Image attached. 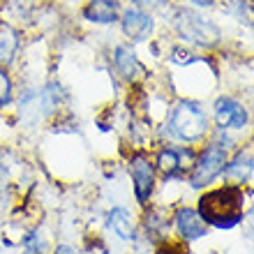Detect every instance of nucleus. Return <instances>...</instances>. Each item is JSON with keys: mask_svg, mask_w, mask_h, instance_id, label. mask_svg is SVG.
Returning <instances> with one entry per match:
<instances>
[{"mask_svg": "<svg viewBox=\"0 0 254 254\" xmlns=\"http://www.w3.org/2000/svg\"><path fill=\"white\" fill-rule=\"evenodd\" d=\"M201 220L217 229H234L243 220V192L236 185L213 190L199 199Z\"/></svg>", "mask_w": 254, "mask_h": 254, "instance_id": "f257e3e1", "label": "nucleus"}, {"mask_svg": "<svg viewBox=\"0 0 254 254\" xmlns=\"http://www.w3.org/2000/svg\"><path fill=\"white\" fill-rule=\"evenodd\" d=\"M169 127L176 139L181 141H199L208 132V116L194 102H181L171 114Z\"/></svg>", "mask_w": 254, "mask_h": 254, "instance_id": "f03ea898", "label": "nucleus"}, {"mask_svg": "<svg viewBox=\"0 0 254 254\" xmlns=\"http://www.w3.org/2000/svg\"><path fill=\"white\" fill-rule=\"evenodd\" d=\"M174 26L181 37H185L192 44H199V47H213L220 42V30L210 21H206L196 12H190V9H178Z\"/></svg>", "mask_w": 254, "mask_h": 254, "instance_id": "7ed1b4c3", "label": "nucleus"}, {"mask_svg": "<svg viewBox=\"0 0 254 254\" xmlns=\"http://www.w3.org/2000/svg\"><path fill=\"white\" fill-rule=\"evenodd\" d=\"M227 164V150L220 146V143H213V146L206 148V153L201 155V160L194 164L192 171V188H203L213 181L217 174H222V169Z\"/></svg>", "mask_w": 254, "mask_h": 254, "instance_id": "20e7f679", "label": "nucleus"}, {"mask_svg": "<svg viewBox=\"0 0 254 254\" xmlns=\"http://www.w3.org/2000/svg\"><path fill=\"white\" fill-rule=\"evenodd\" d=\"M129 174H132V183H134L136 199H139L141 203H146V201L150 199V192H153V185H155L153 164H150L143 155H136V157L132 160Z\"/></svg>", "mask_w": 254, "mask_h": 254, "instance_id": "39448f33", "label": "nucleus"}, {"mask_svg": "<svg viewBox=\"0 0 254 254\" xmlns=\"http://www.w3.org/2000/svg\"><path fill=\"white\" fill-rule=\"evenodd\" d=\"M215 121H217V127H236L241 129L248 123V111L238 104L236 100H229V97H222L215 104Z\"/></svg>", "mask_w": 254, "mask_h": 254, "instance_id": "423d86ee", "label": "nucleus"}, {"mask_svg": "<svg viewBox=\"0 0 254 254\" xmlns=\"http://www.w3.org/2000/svg\"><path fill=\"white\" fill-rule=\"evenodd\" d=\"M176 227L181 231V236L185 241H199L203 238L208 231V224L201 220V215L192 208H181L176 213Z\"/></svg>", "mask_w": 254, "mask_h": 254, "instance_id": "0eeeda50", "label": "nucleus"}, {"mask_svg": "<svg viewBox=\"0 0 254 254\" xmlns=\"http://www.w3.org/2000/svg\"><path fill=\"white\" fill-rule=\"evenodd\" d=\"M123 30H125L127 37L132 40H146L150 30H153V19L148 16L146 12H139V9H127L125 16H123Z\"/></svg>", "mask_w": 254, "mask_h": 254, "instance_id": "6e6552de", "label": "nucleus"}, {"mask_svg": "<svg viewBox=\"0 0 254 254\" xmlns=\"http://www.w3.org/2000/svg\"><path fill=\"white\" fill-rule=\"evenodd\" d=\"M83 16L95 23H114L118 19V2L116 0H90L83 9Z\"/></svg>", "mask_w": 254, "mask_h": 254, "instance_id": "1a4fd4ad", "label": "nucleus"}, {"mask_svg": "<svg viewBox=\"0 0 254 254\" xmlns=\"http://www.w3.org/2000/svg\"><path fill=\"white\" fill-rule=\"evenodd\" d=\"M114 63H116V69H118L127 81H134L141 74V65H139V61H136V56H134L132 49L118 47L114 54Z\"/></svg>", "mask_w": 254, "mask_h": 254, "instance_id": "9d476101", "label": "nucleus"}, {"mask_svg": "<svg viewBox=\"0 0 254 254\" xmlns=\"http://www.w3.org/2000/svg\"><path fill=\"white\" fill-rule=\"evenodd\" d=\"M109 227L116 236H121L123 241H132L134 238V227H132V217L125 208H114L109 213Z\"/></svg>", "mask_w": 254, "mask_h": 254, "instance_id": "9b49d317", "label": "nucleus"}, {"mask_svg": "<svg viewBox=\"0 0 254 254\" xmlns=\"http://www.w3.org/2000/svg\"><path fill=\"white\" fill-rule=\"evenodd\" d=\"M16 49H19L16 30H12L9 26H0V65L12 63L14 56H16Z\"/></svg>", "mask_w": 254, "mask_h": 254, "instance_id": "f8f14e48", "label": "nucleus"}, {"mask_svg": "<svg viewBox=\"0 0 254 254\" xmlns=\"http://www.w3.org/2000/svg\"><path fill=\"white\" fill-rule=\"evenodd\" d=\"M185 150H174V148H167V150H162L160 157H157V164H160V169L164 171L167 176H176L181 174L183 169H185V164H183V157H185Z\"/></svg>", "mask_w": 254, "mask_h": 254, "instance_id": "ddd939ff", "label": "nucleus"}, {"mask_svg": "<svg viewBox=\"0 0 254 254\" xmlns=\"http://www.w3.org/2000/svg\"><path fill=\"white\" fill-rule=\"evenodd\" d=\"M252 157L250 155H236V160L231 162V164H227V167L222 169L224 171V176L227 178H234V181H238V183H243V181H248L250 178V174H252Z\"/></svg>", "mask_w": 254, "mask_h": 254, "instance_id": "4468645a", "label": "nucleus"}, {"mask_svg": "<svg viewBox=\"0 0 254 254\" xmlns=\"http://www.w3.org/2000/svg\"><path fill=\"white\" fill-rule=\"evenodd\" d=\"M9 100H12V81L5 69H0V107L9 104Z\"/></svg>", "mask_w": 254, "mask_h": 254, "instance_id": "2eb2a0df", "label": "nucleus"}, {"mask_svg": "<svg viewBox=\"0 0 254 254\" xmlns=\"http://www.w3.org/2000/svg\"><path fill=\"white\" fill-rule=\"evenodd\" d=\"M157 254H190V252L183 248L181 243H164V245L157 250Z\"/></svg>", "mask_w": 254, "mask_h": 254, "instance_id": "dca6fc26", "label": "nucleus"}, {"mask_svg": "<svg viewBox=\"0 0 254 254\" xmlns=\"http://www.w3.org/2000/svg\"><path fill=\"white\" fill-rule=\"evenodd\" d=\"M171 61L178 63V65H188V63H194L196 58L190 56V51H183V49H174V54H171Z\"/></svg>", "mask_w": 254, "mask_h": 254, "instance_id": "f3484780", "label": "nucleus"}, {"mask_svg": "<svg viewBox=\"0 0 254 254\" xmlns=\"http://www.w3.org/2000/svg\"><path fill=\"white\" fill-rule=\"evenodd\" d=\"M136 2V7H141V9H155V7H160L164 0H134Z\"/></svg>", "mask_w": 254, "mask_h": 254, "instance_id": "a211bd4d", "label": "nucleus"}, {"mask_svg": "<svg viewBox=\"0 0 254 254\" xmlns=\"http://www.w3.org/2000/svg\"><path fill=\"white\" fill-rule=\"evenodd\" d=\"M192 2H196V5H201V7H210L215 0H192Z\"/></svg>", "mask_w": 254, "mask_h": 254, "instance_id": "6ab92c4d", "label": "nucleus"}]
</instances>
